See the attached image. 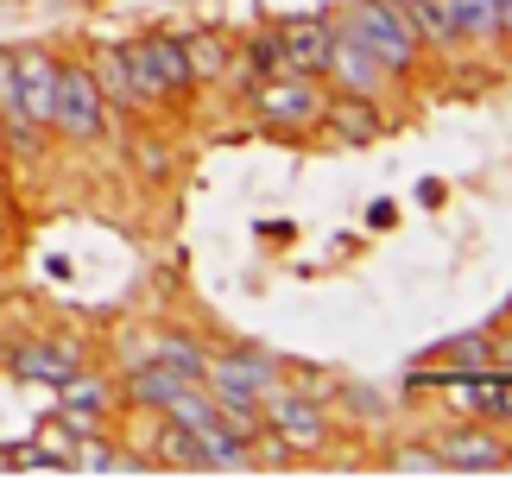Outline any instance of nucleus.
I'll use <instances>...</instances> for the list:
<instances>
[{
  "mask_svg": "<svg viewBox=\"0 0 512 499\" xmlns=\"http://www.w3.org/2000/svg\"><path fill=\"white\" fill-rule=\"evenodd\" d=\"M146 361H159V367L184 373V379H203L209 348L196 342V335H171V329H159V335H146Z\"/></svg>",
  "mask_w": 512,
  "mask_h": 499,
  "instance_id": "2eb2a0df",
  "label": "nucleus"
},
{
  "mask_svg": "<svg viewBox=\"0 0 512 499\" xmlns=\"http://www.w3.org/2000/svg\"><path fill=\"white\" fill-rule=\"evenodd\" d=\"M500 316H506V323H512V297H506V310H500Z\"/></svg>",
  "mask_w": 512,
  "mask_h": 499,
  "instance_id": "c85d7f7f",
  "label": "nucleus"
},
{
  "mask_svg": "<svg viewBox=\"0 0 512 499\" xmlns=\"http://www.w3.org/2000/svg\"><path fill=\"white\" fill-rule=\"evenodd\" d=\"M51 133L76 139V146H89V139H102L108 127V102L102 89H95V70L89 64H57V89H51Z\"/></svg>",
  "mask_w": 512,
  "mask_h": 499,
  "instance_id": "7ed1b4c3",
  "label": "nucleus"
},
{
  "mask_svg": "<svg viewBox=\"0 0 512 499\" xmlns=\"http://www.w3.org/2000/svg\"><path fill=\"white\" fill-rule=\"evenodd\" d=\"M386 468H399V474H437L443 455L430 449V443H399V449H386Z\"/></svg>",
  "mask_w": 512,
  "mask_h": 499,
  "instance_id": "412c9836",
  "label": "nucleus"
},
{
  "mask_svg": "<svg viewBox=\"0 0 512 499\" xmlns=\"http://www.w3.org/2000/svg\"><path fill=\"white\" fill-rule=\"evenodd\" d=\"M437 455H443V468H456V474H494V468H512V449H506V436L500 424H487V417H456L443 436H437Z\"/></svg>",
  "mask_w": 512,
  "mask_h": 499,
  "instance_id": "39448f33",
  "label": "nucleus"
},
{
  "mask_svg": "<svg viewBox=\"0 0 512 499\" xmlns=\"http://www.w3.org/2000/svg\"><path fill=\"white\" fill-rule=\"evenodd\" d=\"M418 203H424V209H437V203H443V184H437V177H430V184H418Z\"/></svg>",
  "mask_w": 512,
  "mask_h": 499,
  "instance_id": "a878e982",
  "label": "nucleus"
},
{
  "mask_svg": "<svg viewBox=\"0 0 512 499\" xmlns=\"http://www.w3.org/2000/svg\"><path fill=\"white\" fill-rule=\"evenodd\" d=\"M140 51H146V64L152 76H159V89H165V102H190L196 95V70H190V51H184V38L177 32H146L140 38Z\"/></svg>",
  "mask_w": 512,
  "mask_h": 499,
  "instance_id": "9b49d317",
  "label": "nucleus"
},
{
  "mask_svg": "<svg viewBox=\"0 0 512 499\" xmlns=\"http://www.w3.org/2000/svg\"><path fill=\"white\" fill-rule=\"evenodd\" d=\"M0 146H7V121H0Z\"/></svg>",
  "mask_w": 512,
  "mask_h": 499,
  "instance_id": "c756f323",
  "label": "nucleus"
},
{
  "mask_svg": "<svg viewBox=\"0 0 512 499\" xmlns=\"http://www.w3.org/2000/svg\"><path fill=\"white\" fill-rule=\"evenodd\" d=\"M121 70H127V95H133V108H171L165 102V89H159V76H152L146 64V51H140V38H121Z\"/></svg>",
  "mask_w": 512,
  "mask_h": 499,
  "instance_id": "dca6fc26",
  "label": "nucleus"
},
{
  "mask_svg": "<svg viewBox=\"0 0 512 499\" xmlns=\"http://www.w3.org/2000/svg\"><path fill=\"white\" fill-rule=\"evenodd\" d=\"M449 19H456L462 45H494L500 38V0H449Z\"/></svg>",
  "mask_w": 512,
  "mask_h": 499,
  "instance_id": "a211bd4d",
  "label": "nucleus"
},
{
  "mask_svg": "<svg viewBox=\"0 0 512 499\" xmlns=\"http://www.w3.org/2000/svg\"><path fill=\"white\" fill-rule=\"evenodd\" d=\"M57 392V411H83V417H114L121 411V386H114V373H95V367H76Z\"/></svg>",
  "mask_w": 512,
  "mask_h": 499,
  "instance_id": "f8f14e48",
  "label": "nucleus"
},
{
  "mask_svg": "<svg viewBox=\"0 0 512 499\" xmlns=\"http://www.w3.org/2000/svg\"><path fill=\"white\" fill-rule=\"evenodd\" d=\"M500 45H512V0H500Z\"/></svg>",
  "mask_w": 512,
  "mask_h": 499,
  "instance_id": "bb28decb",
  "label": "nucleus"
},
{
  "mask_svg": "<svg viewBox=\"0 0 512 499\" xmlns=\"http://www.w3.org/2000/svg\"><path fill=\"white\" fill-rule=\"evenodd\" d=\"M405 19H411V32H418V45L424 51H456L462 38H456V19H449V0H399Z\"/></svg>",
  "mask_w": 512,
  "mask_h": 499,
  "instance_id": "4468645a",
  "label": "nucleus"
},
{
  "mask_svg": "<svg viewBox=\"0 0 512 499\" xmlns=\"http://www.w3.org/2000/svg\"><path fill=\"white\" fill-rule=\"evenodd\" d=\"M57 64L64 57L45 51V45H19L13 51V83H19V114H26L32 127L51 121V89H57Z\"/></svg>",
  "mask_w": 512,
  "mask_h": 499,
  "instance_id": "9d476101",
  "label": "nucleus"
},
{
  "mask_svg": "<svg viewBox=\"0 0 512 499\" xmlns=\"http://www.w3.org/2000/svg\"><path fill=\"white\" fill-rule=\"evenodd\" d=\"M152 462H165V468H203V443H196L177 417L159 411V430H152Z\"/></svg>",
  "mask_w": 512,
  "mask_h": 499,
  "instance_id": "f3484780",
  "label": "nucleus"
},
{
  "mask_svg": "<svg viewBox=\"0 0 512 499\" xmlns=\"http://www.w3.org/2000/svg\"><path fill=\"white\" fill-rule=\"evenodd\" d=\"M336 32L354 38V45H361L386 76H411L418 57H424V45H418V32H411V19H405L399 0H348V13L336 19Z\"/></svg>",
  "mask_w": 512,
  "mask_h": 499,
  "instance_id": "f257e3e1",
  "label": "nucleus"
},
{
  "mask_svg": "<svg viewBox=\"0 0 512 499\" xmlns=\"http://www.w3.org/2000/svg\"><path fill=\"white\" fill-rule=\"evenodd\" d=\"M260 417H266V430L279 436L291 455H317L329 443V405L310 398L304 386H291V379H279L272 392H260Z\"/></svg>",
  "mask_w": 512,
  "mask_h": 499,
  "instance_id": "f03ea898",
  "label": "nucleus"
},
{
  "mask_svg": "<svg viewBox=\"0 0 512 499\" xmlns=\"http://www.w3.org/2000/svg\"><path fill=\"white\" fill-rule=\"evenodd\" d=\"M285 379V361L279 354H266V348H253V342H241V348H228V354H209L203 361V386L209 392H247V398H260V392H272Z\"/></svg>",
  "mask_w": 512,
  "mask_h": 499,
  "instance_id": "423d86ee",
  "label": "nucleus"
},
{
  "mask_svg": "<svg viewBox=\"0 0 512 499\" xmlns=\"http://www.w3.org/2000/svg\"><path fill=\"white\" fill-rule=\"evenodd\" d=\"M184 51H190L196 89H203V83H222V76H228V45H222L215 32H184Z\"/></svg>",
  "mask_w": 512,
  "mask_h": 499,
  "instance_id": "aec40b11",
  "label": "nucleus"
},
{
  "mask_svg": "<svg viewBox=\"0 0 512 499\" xmlns=\"http://www.w3.org/2000/svg\"><path fill=\"white\" fill-rule=\"evenodd\" d=\"M247 70H253V76H272V70H285L279 32H253V38H247Z\"/></svg>",
  "mask_w": 512,
  "mask_h": 499,
  "instance_id": "5701e85b",
  "label": "nucleus"
},
{
  "mask_svg": "<svg viewBox=\"0 0 512 499\" xmlns=\"http://www.w3.org/2000/svg\"><path fill=\"white\" fill-rule=\"evenodd\" d=\"M272 32H279L285 70L329 83V57H336V19H329V13H298V19H279Z\"/></svg>",
  "mask_w": 512,
  "mask_h": 499,
  "instance_id": "0eeeda50",
  "label": "nucleus"
},
{
  "mask_svg": "<svg viewBox=\"0 0 512 499\" xmlns=\"http://www.w3.org/2000/svg\"><path fill=\"white\" fill-rule=\"evenodd\" d=\"M76 367H89V354H83V342H70V335H38V342L7 348V373L38 379V386H64Z\"/></svg>",
  "mask_w": 512,
  "mask_h": 499,
  "instance_id": "6e6552de",
  "label": "nucleus"
},
{
  "mask_svg": "<svg viewBox=\"0 0 512 499\" xmlns=\"http://www.w3.org/2000/svg\"><path fill=\"white\" fill-rule=\"evenodd\" d=\"M317 127L329 133V146H373L386 121H380V102H373V95H342V89H329Z\"/></svg>",
  "mask_w": 512,
  "mask_h": 499,
  "instance_id": "1a4fd4ad",
  "label": "nucleus"
},
{
  "mask_svg": "<svg viewBox=\"0 0 512 499\" xmlns=\"http://www.w3.org/2000/svg\"><path fill=\"white\" fill-rule=\"evenodd\" d=\"M437 361H443V373H487L494 367V335H456V342H443L437 348Z\"/></svg>",
  "mask_w": 512,
  "mask_h": 499,
  "instance_id": "6ab92c4d",
  "label": "nucleus"
},
{
  "mask_svg": "<svg viewBox=\"0 0 512 499\" xmlns=\"http://www.w3.org/2000/svg\"><path fill=\"white\" fill-rule=\"evenodd\" d=\"M487 424L512 430V379H506V386H494V392H487Z\"/></svg>",
  "mask_w": 512,
  "mask_h": 499,
  "instance_id": "b1692460",
  "label": "nucleus"
},
{
  "mask_svg": "<svg viewBox=\"0 0 512 499\" xmlns=\"http://www.w3.org/2000/svg\"><path fill=\"white\" fill-rule=\"evenodd\" d=\"M0 373H7V342H0Z\"/></svg>",
  "mask_w": 512,
  "mask_h": 499,
  "instance_id": "cd10ccee",
  "label": "nucleus"
},
{
  "mask_svg": "<svg viewBox=\"0 0 512 499\" xmlns=\"http://www.w3.org/2000/svg\"><path fill=\"white\" fill-rule=\"evenodd\" d=\"M329 83H336L342 95H373L380 102V83H386V70L373 64V57L354 45V38L336 32V57H329Z\"/></svg>",
  "mask_w": 512,
  "mask_h": 499,
  "instance_id": "ddd939ff",
  "label": "nucleus"
},
{
  "mask_svg": "<svg viewBox=\"0 0 512 499\" xmlns=\"http://www.w3.org/2000/svg\"><path fill=\"white\" fill-rule=\"evenodd\" d=\"M494 367H500V373L512 379V323H506V329L494 335Z\"/></svg>",
  "mask_w": 512,
  "mask_h": 499,
  "instance_id": "393cba45",
  "label": "nucleus"
},
{
  "mask_svg": "<svg viewBox=\"0 0 512 499\" xmlns=\"http://www.w3.org/2000/svg\"><path fill=\"white\" fill-rule=\"evenodd\" d=\"M329 405H342L348 417H361V424H386V398L367 392V386H342V398H329Z\"/></svg>",
  "mask_w": 512,
  "mask_h": 499,
  "instance_id": "4be33fe9",
  "label": "nucleus"
},
{
  "mask_svg": "<svg viewBox=\"0 0 512 499\" xmlns=\"http://www.w3.org/2000/svg\"><path fill=\"white\" fill-rule=\"evenodd\" d=\"M253 114L279 133H304L323 114V83L317 76H298V70H272L253 83Z\"/></svg>",
  "mask_w": 512,
  "mask_h": 499,
  "instance_id": "20e7f679",
  "label": "nucleus"
}]
</instances>
